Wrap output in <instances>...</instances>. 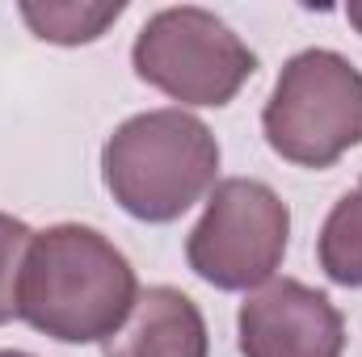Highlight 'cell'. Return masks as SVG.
Instances as JSON below:
<instances>
[{
	"mask_svg": "<svg viewBox=\"0 0 362 357\" xmlns=\"http://www.w3.org/2000/svg\"><path fill=\"white\" fill-rule=\"evenodd\" d=\"M316 261L333 286L362 290V177L329 210V219L316 236Z\"/></svg>",
	"mask_w": 362,
	"mask_h": 357,
	"instance_id": "cell-9",
	"label": "cell"
},
{
	"mask_svg": "<svg viewBox=\"0 0 362 357\" xmlns=\"http://www.w3.org/2000/svg\"><path fill=\"white\" fill-rule=\"evenodd\" d=\"M291 244V210L257 177H223L185 236L189 269L228 294H253L278 277Z\"/></svg>",
	"mask_w": 362,
	"mask_h": 357,
	"instance_id": "cell-5",
	"label": "cell"
},
{
	"mask_svg": "<svg viewBox=\"0 0 362 357\" xmlns=\"http://www.w3.org/2000/svg\"><path fill=\"white\" fill-rule=\"evenodd\" d=\"M17 13L34 30V38H42V42L89 47L127 13V4L122 0H105V4H89V0H21Z\"/></svg>",
	"mask_w": 362,
	"mask_h": 357,
	"instance_id": "cell-8",
	"label": "cell"
},
{
	"mask_svg": "<svg viewBox=\"0 0 362 357\" xmlns=\"http://www.w3.org/2000/svg\"><path fill=\"white\" fill-rule=\"evenodd\" d=\"M346 21L362 34V0H350V4H346Z\"/></svg>",
	"mask_w": 362,
	"mask_h": 357,
	"instance_id": "cell-11",
	"label": "cell"
},
{
	"mask_svg": "<svg viewBox=\"0 0 362 357\" xmlns=\"http://www.w3.org/2000/svg\"><path fill=\"white\" fill-rule=\"evenodd\" d=\"M34 231L0 210V324L17 320V282H21V261L30 248Z\"/></svg>",
	"mask_w": 362,
	"mask_h": 357,
	"instance_id": "cell-10",
	"label": "cell"
},
{
	"mask_svg": "<svg viewBox=\"0 0 362 357\" xmlns=\"http://www.w3.org/2000/svg\"><path fill=\"white\" fill-rule=\"evenodd\" d=\"M139 277L122 248L85 223L34 231L21 282L17 320L59 345H105L135 311Z\"/></svg>",
	"mask_w": 362,
	"mask_h": 357,
	"instance_id": "cell-1",
	"label": "cell"
},
{
	"mask_svg": "<svg viewBox=\"0 0 362 357\" xmlns=\"http://www.w3.org/2000/svg\"><path fill=\"white\" fill-rule=\"evenodd\" d=\"M131 68L148 89L165 92L181 105L219 109L236 101L257 72L249 42L211 8L177 4L152 13L131 47Z\"/></svg>",
	"mask_w": 362,
	"mask_h": 357,
	"instance_id": "cell-4",
	"label": "cell"
},
{
	"mask_svg": "<svg viewBox=\"0 0 362 357\" xmlns=\"http://www.w3.org/2000/svg\"><path fill=\"white\" fill-rule=\"evenodd\" d=\"M236 337L240 357H341L346 315L325 290L299 277H274L240 303Z\"/></svg>",
	"mask_w": 362,
	"mask_h": 357,
	"instance_id": "cell-6",
	"label": "cell"
},
{
	"mask_svg": "<svg viewBox=\"0 0 362 357\" xmlns=\"http://www.w3.org/2000/svg\"><path fill=\"white\" fill-rule=\"evenodd\" d=\"M0 357H34V353H21V349H0Z\"/></svg>",
	"mask_w": 362,
	"mask_h": 357,
	"instance_id": "cell-12",
	"label": "cell"
},
{
	"mask_svg": "<svg viewBox=\"0 0 362 357\" xmlns=\"http://www.w3.org/2000/svg\"><path fill=\"white\" fill-rule=\"evenodd\" d=\"M262 135L295 169H333L362 143V72L329 47L291 55L262 109Z\"/></svg>",
	"mask_w": 362,
	"mask_h": 357,
	"instance_id": "cell-3",
	"label": "cell"
},
{
	"mask_svg": "<svg viewBox=\"0 0 362 357\" xmlns=\"http://www.w3.org/2000/svg\"><path fill=\"white\" fill-rule=\"evenodd\" d=\"M101 185L122 214L173 223L219 185V139L181 105L144 109L101 143Z\"/></svg>",
	"mask_w": 362,
	"mask_h": 357,
	"instance_id": "cell-2",
	"label": "cell"
},
{
	"mask_svg": "<svg viewBox=\"0 0 362 357\" xmlns=\"http://www.w3.org/2000/svg\"><path fill=\"white\" fill-rule=\"evenodd\" d=\"M105 357H211V332L198 303L177 286H148L127 324L101 345Z\"/></svg>",
	"mask_w": 362,
	"mask_h": 357,
	"instance_id": "cell-7",
	"label": "cell"
}]
</instances>
